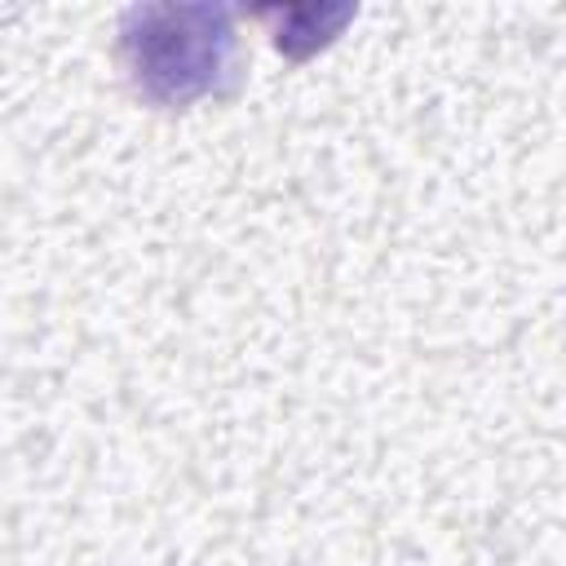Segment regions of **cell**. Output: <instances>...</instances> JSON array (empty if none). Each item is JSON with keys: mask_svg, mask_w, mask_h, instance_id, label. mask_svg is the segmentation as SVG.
Returning <instances> with one entry per match:
<instances>
[{"mask_svg": "<svg viewBox=\"0 0 566 566\" xmlns=\"http://www.w3.org/2000/svg\"><path fill=\"white\" fill-rule=\"evenodd\" d=\"M115 57L133 93L150 106H195L221 97L239 66L234 13L221 4H133L115 31Z\"/></svg>", "mask_w": 566, "mask_h": 566, "instance_id": "obj_1", "label": "cell"}, {"mask_svg": "<svg viewBox=\"0 0 566 566\" xmlns=\"http://www.w3.org/2000/svg\"><path fill=\"white\" fill-rule=\"evenodd\" d=\"M354 9H323V4H287V9H261V18L279 22V35L274 44L287 53V57H310L314 49H323L340 22H349Z\"/></svg>", "mask_w": 566, "mask_h": 566, "instance_id": "obj_2", "label": "cell"}]
</instances>
